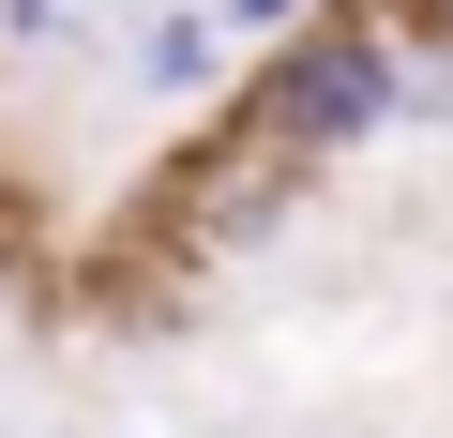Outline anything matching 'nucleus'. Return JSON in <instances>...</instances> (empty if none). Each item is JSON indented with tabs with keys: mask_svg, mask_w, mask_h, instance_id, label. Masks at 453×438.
<instances>
[{
	"mask_svg": "<svg viewBox=\"0 0 453 438\" xmlns=\"http://www.w3.org/2000/svg\"><path fill=\"white\" fill-rule=\"evenodd\" d=\"M76 16H121V0H0V46H61Z\"/></svg>",
	"mask_w": 453,
	"mask_h": 438,
	"instance_id": "7ed1b4c3",
	"label": "nucleus"
},
{
	"mask_svg": "<svg viewBox=\"0 0 453 438\" xmlns=\"http://www.w3.org/2000/svg\"><path fill=\"white\" fill-rule=\"evenodd\" d=\"M136 91H166V106H196L211 76H226V31H211V0H166V16H136Z\"/></svg>",
	"mask_w": 453,
	"mask_h": 438,
	"instance_id": "f03ea898",
	"label": "nucleus"
},
{
	"mask_svg": "<svg viewBox=\"0 0 453 438\" xmlns=\"http://www.w3.org/2000/svg\"><path fill=\"white\" fill-rule=\"evenodd\" d=\"M303 16H318V0H211V31H226V46H273V31H303Z\"/></svg>",
	"mask_w": 453,
	"mask_h": 438,
	"instance_id": "20e7f679",
	"label": "nucleus"
},
{
	"mask_svg": "<svg viewBox=\"0 0 453 438\" xmlns=\"http://www.w3.org/2000/svg\"><path fill=\"white\" fill-rule=\"evenodd\" d=\"M257 121L288 151H363L378 121H408V46L363 31V16H303L257 46Z\"/></svg>",
	"mask_w": 453,
	"mask_h": 438,
	"instance_id": "f257e3e1",
	"label": "nucleus"
},
{
	"mask_svg": "<svg viewBox=\"0 0 453 438\" xmlns=\"http://www.w3.org/2000/svg\"><path fill=\"white\" fill-rule=\"evenodd\" d=\"M438 31H453V0H438Z\"/></svg>",
	"mask_w": 453,
	"mask_h": 438,
	"instance_id": "39448f33",
	"label": "nucleus"
}]
</instances>
